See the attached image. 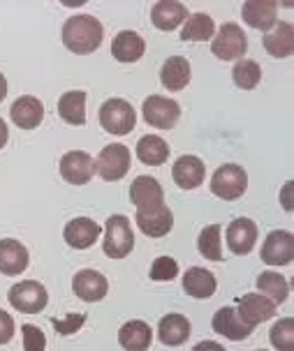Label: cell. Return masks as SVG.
<instances>
[{"label":"cell","instance_id":"4","mask_svg":"<svg viewBox=\"0 0 294 351\" xmlns=\"http://www.w3.org/2000/svg\"><path fill=\"white\" fill-rule=\"evenodd\" d=\"M248 190V173L239 165H223L211 176V192L223 202H236Z\"/></svg>","mask_w":294,"mask_h":351},{"label":"cell","instance_id":"9","mask_svg":"<svg viewBox=\"0 0 294 351\" xmlns=\"http://www.w3.org/2000/svg\"><path fill=\"white\" fill-rule=\"evenodd\" d=\"M130 199H133L137 213H153L160 206H165L162 185L151 176H137L130 187Z\"/></svg>","mask_w":294,"mask_h":351},{"label":"cell","instance_id":"39","mask_svg":"<svg viewBox=\"0 0 294 351\" xmlns=\"http://www.w3.org/2000/svg\"><path fill=\"white\" fill-rule=\"evenodd\" d=\"M12 337H14V319L0 310V344H8Z\"/></svg>","mask_w":294,"mask_h":351},{"label":"cell","instance_id":"41","mask_svg":"<svg viewBox=\"0 0 294 351\" xmlns=\"http://www.w3.org/2000/svg\"><path fill=\"white\" fill-rule=\"evenodd\" d=\"M10 139V130H8V125H5V121L0 118V150L5 148V143H8Z\"/></svg>","mask_w":294,"mask_h":351},{"label":"cell","instance_id":"35","mask_svg":"<svg viewBox=\"0 0 294 351\" xmlns=\"http://www.w3.org/2000/svg\"><path fill=\"white\" fill-rule=\"evenodd\" d=\"M273 349L278 351H294V319L283 317L280 322L273 324L271 333H269Z\"/></svg>","mask_w":294,"mask_h":351},{"label":"cell","instance_id":"40","mask_svg":"<svg viewBox=\"0 0 294 351\" xmlns=\"http://www.w3.org/2000/svg\"><path fill=\"white\" fill-rule=\"evenodd\" d=\"M192 351H227V349H225L223 344L214 342V340H204V342L195 344V347H192Z\"/></svg>","mask_w":294,"mask_h":351},{"label":"cell","instance_id":"2","mask_svg":"<svg viewBox=\"0 0 294 351\" xmlns=\"http://www.w3.org/2000/svg\"><path fill=\"white\" fill-rule=\"evenodd\" d=\"M135 247L133 224L125 215H111L104 222V241L102 250L109 259H125Z\"/></svg>","mask_w":294,"mask_h":351},{"label":"cell","instance_id":"11","mask_svg":"<svg viewBox=\"0 0 294 351\" xmlns=\"http://www.w3.org/2000/svg\"><path fill=\"white\" fill-rule=\"evenodd\" d=\"M60 176L70 185H86L95 176V160L86 150H70L60 158Z\"/></svg>","mask_w":294,"mask_h":351},{"label":"cell","instance_id":"27","mask_svg":"<svg viewBox=\"0 0 294 351\" xmlns=\"http://www.w3.org/2000/svg\"><path fill=\"white\" fill-rule=\"evenodd\" d=\"M183 289L188 296H192V298H211L218 289L216 275L199 266L188 268L183 275Z\"/></svg>","mask_w":294,"mask_h":351},{"label":"cell","instance_id":"38","mask_svg":"<svg viewBox=\"0 0 294 351\" xmlns=\"http://www.w3.org/2000/svg\"><path fill=\"white\" fill-rule=\"evenodd\" d=\"M86 324V315H81V312H70L65 319H56L52 317V326L56 330H58L60 335H72L77 333L81 326Z\"/></svg>","mask_w":294,"mask_h":351},{"label":"cell","instance_id":"6","mask_svg":"<svg viewBox=\"0 0 294 351\" xmlns=\"http://www.w3.org/2000/svg\"><path fill=\"white\" fill-rule=\"evenodd\" d=\"M8 300L16 312L37 315V312H42L47 307L49 293H47V287L40 285L37 280H23V282H16L8 291Z\"/></svg>","mask_w":294,"mask_h":351},{"label":"cell","instance_id":"42","mask_svg":"<svg viewBox=\"0 0 294 351\" xmlns=\"http://www.w3.org/2000/svg\"><path fill=\"white\" fill-rule=\"evenodd\" d=\"M290 190H292V183L285 185V194H283V206L285 210H292V202H290Z\"/></svg>","mask_w":294,"mask_h":351},{"label":"cell","instance_id":"32","mask_svg":"<svg viewBox=\"0 0 294 351\" xmlns=\"http://www.w3.org/2000/svg\"><path fill=\"white\" fill-rule=\"evenodd\" d=\"M258 289L262 291V296H267L273 305L285 303L290 296V282H287L280 273L264 271L258 278Z\"/></svg>","mask_w":294,"mask_h":351},{"label":"cell","instance_id":"17","mask_svg":"<svg viewBox=\"0 0 294 351\" xmlns=\"http://www.w3.org/2000/svg\"><path fill=\"white\" fill-rule=\"evenodd\" d=\"M204 162L197 155H181L172 167V178L181 190H195L204 183Z\"/></svg>","mask_w":294,"mask_h":351},{"label":"cell","instance_id":"23","mask_svg":"<svg viewBox=\"0 0 294 351\" xmlns=\"http://www.w3.org/2000/svg\"><path fill=\"white\" fill-rule=\"evenodd\" d=\"M190 330H192V326H190V322H188V317L172 312V315H165L160 319L158 340L162 344H167V347H181L183 342H188Z\"/></svg>","mask_w":294,"mask_h":351},{"label":"cell","instance_id":"7","mask_svg":"<svg viewBox=\"0 0 294 351\" xmlns=\"http://www.w3.org/2000/svg\"><path fill=\"white\" fill-rule=\"evenodd\" d=\"M130 162H133V155H130V148L123 146V143H109L100 150L98 160H95V171L102 180H121L128 176L130 171Z\"/></svg>","mask_w":294,"mask_h":351},{"label":"cell","instance_id":"14","mask_svg":"<svg viewBox=\"0 0 294 351\" xmlns=\"http://www.w3.org/2000/svg\"><path fill=\"white\" fill-rule=\"evenodd\" d=\"M100 234H102V227L91 217H74L63 229V238L74 250H89L91 245H95Z\"/></svg>","mask_w":294,"mask_h":351},{"label":"cell","instance_id":"10","mask_svg":"<svg viewBox=\"0 0 294 351\" xmlns=\"http://www.w3.org/2000/svg\"><path fill=\"white\" fill-rule=\"evenodd\" d=\"M294 259V236L285 229L271 231L262 245V261L269 266H290Z\"/></svg>","mask_w":294,"mask_h":351},{"label":"cell","instance_id":"29","mask_svg":"<svg viewBox=\"0 0 294 351\" xmlns=\"http://www.w3.org/2000/svg\"><path fill=\"white\" fill-rule=\"evenodd\" d=\"M137 158L142 165L148 167H160L170 160V146L167 141L158 134H146L137 141Z\"/></svg>","mask_w":294,"mask_h":351},{"label":"cell","instance_id":"31","mask_svg":"<svg viewBox=\"0 0 294 351\" xmlns=\"http://www.w3.org/2000/svg\"><path fill=\"white\" fill-rule=\"evenodd\" d=\"M216 33V23L214 19L204 12H197V14H188L185 26L181 30V40L183 42H206L211 40Z\"/></svg>","mask_w":294,"mask_h":351},{"label":"cell","instance_id":"1","mask_svg":"<svg viewBox=\"0 0 294 351\" xmlns=\"http://www.w3.org/2000/svg\"><path fill=\"white\" fill-rule=\"evenodd\" d=\"M102 37H104L102 23L91 14H74L63 26V44L77 56L93 53L95 49H100Z\"/></svg>","mask_w":294,"mask_h":351},{"label":"cell","instance_id":"28","mask_svg":"<svg viewBox=\"0 0 294 351\" xmlns=\"http://www.w3.org/2000/svg\"><path fill=\"white\" fill-rule=\"evenodd\" d=\"M160 81L167 90H183L190 84V62L183 56H172L160 70Z\"/></svg>","mask_w":294,"mask_h":351},{"label":"cell","instance_id":"25","mask_svg":"<svg viewBox=\"0 0 294 351\" xmlns=\"http://www.w3.org/2000/svg\"><path fill=\"white\" fill-rule=\"evenodd\" d=\"M264 49L273 58H287L294 51V28L290 21H276L264 35Z\"/></svg>","mask_w":294,"mask_h":351},{"label":"cell","instance_id":"8","mask_svg":"<svg viewBox=\"0 0 294 351\" xmlns=\"http://www.w3.org/2000/svg\"><path fill=\"white\" fill-rule=\"evenodd\" d=\"M142 114H144V121L151 125V128L172 130L181 118V106L177 99H172V97L151 95L144 99Z\"/></svg>","mask_w":294,"mask_h":351},{"label":"cell","instance_id":"24","mask_svg":"<svg viewBox=\"0 0 294 351\" xmlns=\"http://www.w3.org/2000/svg\"><path fill=\"white\" fill-rule=\"evenodd\" d=\"M146 51V42L135 30H121L111 42V56L118 62H137Z\"/></svg>","mask_w":294,"mask_h":351},{"label":"cell","instance_id":"13","mask_svg":"<svg viewBox=\"0 0 294 351\" xmlns=\"http://www.w3.org/2000/svg\"><path fill=\"white\" fill-rule=\"evenodd\" d=\"M258 243V224L250 217H236L227 227V247L236 256H246L253 252Z\"/></svg>","mask_w":294,"mask_h":351},{"label":"cell","instance_id":"26","mask_svg":"<svg viewBox=\"0 0 294 351\" xmlns=\"http://www.w3.org/2000/svg\"><path fill=\"white\" fill-rule=\"evenodd\" d=\"M137 227L142 229V234L148 238H162L167 236L174 227V215L167 206H160L153 213H137Z\"/></svg>","mask_w":294,"mask_h":351},{"label":"cell","instance_id":"33","mask_svg":"<svg viewBox=\"0 0 294 351\" xmlns=\"http://www.w3.org/2000/svg\"><path fill=\"white\" fill-rule=\"evenodd\" d=\"M220 224H209L202 229V234L197 238V250L204 259L209 261H223V243H220Z\"/></svg>","mask_w":294,"mask_h":351},{"label":"cell","instance_id":"30","mask_svg":"<svg viewBox=\"0 0 294 351\" xmlns=\"http://www.w3.org/2000/svg\"><path fill=\"white\" fill-rule=\"evenodd\" d=\"M58 116L67 125H84L86 123V93L84 90H67L58 99Z\"/></svg>","mask_w":294,"mask_h":351},{"label":"cell","instance_id":"20","mask_svg":"<svg viewBox=\"0 0 294 351\" xmlns=\"http://www.w3.org/2000/svg\"><path fill=\"white\" fill-rule=\"evenodd\" d=\"M211 326H214V330L218 335L227 337V340H232V342L248 340L250 333H253V328L239 319L234 307H220V310L214 315V322H211Z\"/></svg>","mask_w":294,"mask_h":351},{"label":"cell","instance_id":"12","mask_svg":"<svg viewBox=\"0 0 294 351\" xmlns=\"http://www.w3.org/2000/svg\"><path fill=\"white\" fill-rule=\"evenodd\" d=\"M72 291L84 300V303H100L109 291V282L102 273L93 271V268H84L74 275Z\"/></svg>","mask_w":294,"mask_h":351},{"label":"cell","instance_id":"34","mask_svg":"<svg viewBox=\"0 0 294 351\" xmlns=\"http://www.w3.org/2000/svg\"><path fill=\"white\" fill-rule=\"evenodd\" d=\"M232 79L241 90H253V88L262 81V70L255 60L241 58V60H236V65L232 70Z\"/></svg>","mask_w":294,"mask_h":351},{"label":"cell","instance_id":"43","mask_svg":"<svg viewBox=\"0 0 294 351\" xmlns=\"http://www.w3.org/2000/svg\"><path fill=\"white\" fill-rule=\"evenodd\" d=\"M8 97V79H5V74H0V102Z\"/></svg>","mask_w":294,"mask_h":351},{"label":"cell","instance_id":"15","mask_svg":"<svg viewBox=\"0 0 294 351\" xmlns=\"http://www.w3.org/2000/svg\"><path fill=\"white\" fill-rule=\"evenodd\" d=\"M236 315H239L243 324L255 328L258 324L269 322V319L276 315V305L267 296H262V293H246V296L239 298V310H236Z\"/></svg>","mask_w":294,"mask_h":351},{"label":"cell","instance_id":"18","mask_svg":"<svg viewBox=\"0 0 294 351\" xmlns=\"http://www.w3.org/2000/svg\"><path fill=\"white\" fill-rule=\"evenodd\" d=\"M30 254L26 245L14 238H3L0 241V273L3 275H21L28 268Z\"/></svg>","mask_w":294,"mask_h":351},{"label":"cell","instance_id":"37","mask_svg":"<svg viewBox=\"0 0 294 351\" xmlns=\"http://www.w3.org/2000/svg\"><path fill=\"white\" fill-rule=\"evenodd\" d=\"M21 337H23V351H45L47 337L42 333V328H37L33 324L21 326Z\"/></svg>","mask_w":294,"mask_h":351},{"label":"cell","instance_id":"22","mask_svg":"<svg viewBox=\"0 0 294 351\" xmlns=\"http://www.w3.org/2000/svg\"><path fill=\"white\" fill-rule=\"evenodd\" d=\"M153 340L151 326L142 319H133V322H125L118 330V344L125 351H148Z\"/></svg>","mask_w":294,"mask_h":351},{"label":"cell","instance_id":"21","mask_svg":"<svg viewBox=\"0 0 294 351\" xmlns=\"http://www.w3.org/2000/svg\"><path fill=\"white\" fill-rule=\"evenodd\" d=\"M188 19V8L179 0H158L151 10V21L158 30H177Z\"/></svg>","mask_w":294,"mask_h":351},{"label":"cell","instance_id":"36","mask_svg":"<svg viewBox=\"0 0 294 351\" xmlns=\"http://www.w3.org/2000/svg\"><path fill=\"white\" fill-rule=\"evenodd\" d=\"M179 275V263L172 256H158L151 266V280L153 282H172Z\"/></svg>","mask_w":294,"mask_h":351},{"label":"cell","instance_id":"5","mask_svg":"<svg viewBox=\"0 0 294 351\" xmlns=\"http://www.w3.org/2000/svg\"><path fill=\"white\" fill-rule=\"evenodd\" d=\"M211 51L220 60H236L248 51V37L239 23L227 21L211 37Z\"/></svg>","mask_w":294,"mask_h":351},{"label":"cell","instance_id":"3","mask_svg":"<svg viewBox=\"0 0 294 351\" xmlns=\"http://www.w3.org/2000/svg\"><path fill=\"white\" fill-rule=\"evenodd\" d=\"M135 123H137V114L128 99L111 97L100 106V125H102V130L109 132V134H116V136L130 134V132L135 130Z\"/></svg>","mask_w":294,"mask_h":351},{"label":"cell","instance_id":"19","mask_svg":"<svg viewBox=\"0 0 294 351\" xmlns=\"http://www.w3.org/2000/svg\"><path fill=\"white\" fill-rule=\"evenodd\" d=\"M10 116L16 128L35 130L37 125L45 121V104L33 95H21L19 99H14V104H12Z\"/></svg>","mask_w":294,"mask_h":351},{"label":"cell","instance_id":"44","mask_svg":"<svg viewBox=\"0 0 294 351\" xmlns=\"http://www.w3.org/2000/svg\"><path fill=\"white\" fill-rule=\"evenodd\" d=\"M258 351H264V349H258Z\"/></svg>","mask_w":294,"mask_h":351},{"label":"cell","instance_id":"16","mask_svg":"<svg viewBox=\"0 0 294 351\" xmlns=\"http://www.w3.org/2000/svg\"><path fill=\"white\" fill-rule=\"evenodd\" d=\"M278 5L273 0H246L241 8L243 21L255 30H271L278 21Z\"/></svg>","mask_w":294,"mask_h":351}]
</instances>
